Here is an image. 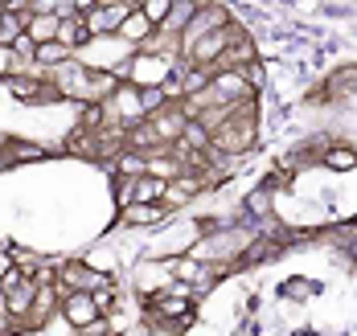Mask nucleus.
<instances>
[{"instance_id":"4","label":"nucleus","mask_w":357,"mask_h":336,"mask_svg":"<svg viewBox=\"0 0 357 336\" xmlns=\"http://www.w3.org/2000/svg\"><path fill=\"white\" fill-rule=\"evenodd\" d=\"M173 218L160 201L156 205H144V201H132V205H123V209H115V225L111 230H156V225H165Z\"/></svg>"},{"instance_id":"30","label":"nucleus","mask_w":357,"mask_h":336,"mask_svg":"<svg viewBox=\"0 0 357 336\" xmlns=\"http://www.w3.org/2000/svg\"><path fill=\"white\" fill-rule=\"evenodd\" d=\"M280 4H291V8H308V4H317V0H280Z\"/></svg>"},{"instance_id":"10","label":"nucleus","mask_w":357,"mask_h":336,"mask_svg":"<svg viewBox=\"0 0 357 336\" xmlns=\"http://www.w3.org/2000/svg\"><path fill=\"white\" fill-rule=\"evenodd\" d=\"M144 173L148 177H156V181H177V177H185V164L177 160V152L173 148H156V152H148L144 156Z\"/></svg>"},{"instance_id":"5","label":"nucleus","mask_w":357,"mask_h":336,"mask_svg":"<svg viewBox=\"0 0 357 336\" xmlns=\"http://www.w3.org/2000/svg\"><path fill=\"white\" fill-rule=\"evenodd\" d=\"M103 312L95 307V296L91 291H70V296H62V307H58V320L70 328V333H82L86 324H95Z\"/></svg>"},{"instance_id":"11","label":"nucleus","mask_w":357,"mask_h":336,"mask_svg":"<svg viewBox=\"0 0 357 336\" xmlns=\"http://www.w3.org/2000/svg\"><path fill=\"white\" fill-rule=\"evenodd\" d=\"M4 152H8L13 168H21V164H37V160L50 156L45 140H25V136H8V140H4Z\"/></svg>"},{"instance_id":"15","label":"nucleus","mask_w":357,"mask_h":336,"mask_svg":"<svg viewBox=\"0 0 357 336\" xmlns=\"http://www.w3.org/2000/svg\"><path fill=\"white\" fill-rule=\"evenodd\" d=\"M238 209H243L247 218H275V193H267L263 185H250Z\"/></svg>"},{"instance_id":"35","label":"nucleus","mask_w":357,"mask_h":336,"mask_svg":"<svg viewBox=\"0 0 357 336\" xmlns=\"http://www.w3.org/2000/svg\"><path fill=\"white\" fill-rule=\"evenodd\" d=\"M354 152H357V144H354Z\"/></svg>"},{"instance_id":"29","label":"nucleus","mask_w":357,"mask_h":336,"mask_svg":"<svg viewBox=\"0 0 357 336\" xmlns=\"http://www.w3.org/2000/svg\"><path fill=\"white\" fill-rule=\"evenodd\" d=\"M4 173H13V160H8V152H4V144H0V177Z\"/></svg>"},{"instance_id":"7","label":"nucleus","mask_w":357,"mask_h":336,"mask_svg":"<svg viewBox=\"0 0 357 336\" xmlns=\"http://www.w3.org/2000/svg\"><path fill=\"white\" fill-rule=\"evenodd\" d=\"M128 13H132V4H99V8H95V13H86L82 21H86L91 38H115Z\"/></svg>"},{"instance_id":"12","label":"nucleus","mask_w":357,"mask_h":336,"mask_svg":"<svg viewBox=\"0 0 357 336\" xmlns=\"http://www.w3.org/2000/svg\"><path fill=\"white\" fill-rule=\"evenodd\" d=\"M321 168L324 173H337V177H349L357 168V152L354 144H345V140H337V144H328L321 152Z\"/></svg>"},{"instance_id":"17","label":"nucleus","mask_w":357,"mask_h":336,"mask_svg":"<svg viewBox=\"0 0 357 336\" xmlns=\"http://www.w3.org/2000/svg\"><path fill=\"white\" fill-rule=\"evenodd\" d=\"M74 54L62 45V41H45V45H37L33 49V62H37V74L45 78L54 66H62V62H70Z\"/></svg>"},{"instance_id":"3","label":"nucleus","mask_w":357,"mask_h":336,"mask_svg":"<svg viewBox=\"0 0 357 336\" xmlns=\"http://www.w3.org/2000/svg\"><path fill=\"white\" fill-rule=\"evenodd\" d=\"M230 21H234V13H230L222 0H206V4L193 13V21L181 29V38H177V41H181V49H189V45H193L197 38L214 33V29H222V25H230Z\"/></svg>"},{"instance_id":"28","label":"nucleus","mask_w":357,"mask_h":336,"mask_svg":"<svg viewBox=\"0 0 357 336\" xmlns=\"http://www.w3.org/2000/svg\"><path fill=\"white\" fill-rule=\"evenodd\" d=\"M74 4V13H78V17H86V13H95V8H99V0H70Z\"/></svg>"},{"instance_id":"18","label":"nucleus","mask_w":357,"mask_h":336,"mask_svg":"<svg viewBox=\"0 0 357 336\" xmlns=\"http://www.w3.org/2000/svg\"><path fill=\"white\" fill-rule=\"evenodd\" d=\"M25 25H29V8H4L0 13V45H13L25 33Z\"/></svg>"},{"instance_id":"6","label":"nucleus","mask_w":357,"mask_h":336,"mask_svg":"<svg viewBox=\"0 0 357 336\" xmlns=\"http://www.w3.org/2000/svg\"><path fill=\"white\" fill-rule=\"evenodd\" d=\"M148 123H152V131H156L160 144H177L181 131H185V123H189V111H185L181 103H165L156 115H148Z\"/></svg>"},{"instance_id":"23","label":"nucleus","mask_w":357,"mask_h":336,"mask_svg":"<svg viewBox=\"0 0 357 336\" xmlns=\"http://www.w3.org/2000/svg\"><path fill=\"white\" fill-rule=\"evenodd\" d=\"M111 201H115V209L132 205V201H136V181H128V177H111Z\"/></svg>"},{"instance_id":"25","label":"nucleus","mask_w":357,"mask_h":336,"mask_svg":"<svg viewBox=\"0 0 357 336\" xmlns=\"http://www.w3.org/2000/svg\"><path fill=\"white\" fill-rule=\"evenodd\" d=\"M169 8H173V0H144V4H140V13L148 17V21H152V25H156V29L165 25V17H169Z\"/></svg>"},{"instance_id":"14","label":"nucleus","mask_w":357,"mask_h":336,"mask_svg":"<svg viewBox=\"0 0 357 336\" xmlns=\"http://www.w3.org/2000/svg\"><path fill=\"white\" fill-rule=\"evenodd\" d=\"M119 38L128 41V45H136V49H140V45H148V41L156 38V25L144 17L140 8H132V13L123 17V25H119Z\"/></svg>"},{"instance_id":"31","label":"nucleus","mask_w":357,"mask_h":336,"mask_svg":"<svg viewBox=\"0 0 357 336\" xmlns=\"http://www.w3.org/2000/svg\"><path fill=\"white\" fill-rule=\"evenodd\" d=\"M99 4H128V0H99Z\"/></svg>"},{"instance_id":"9","label":"nucleus","mask_w":357,"mask_h":336,"mask_svg":"<svg viewBox=\"0 0 357 336\" xmlns=\"http://www.w3.org/2000/svg\"><path fill=\"white\" fill-rule=\"evenodd\" d=\"M197 197H202V189H197V181L185 173V177H177V181H169V185H165V197H160V205H165L169 214H185V209H189Z\"/></svg>"},{"instance_id":"19","label":"nucleus","mask_w":357,"mask_h":336,"mask_svg":"<svg viewBox=\"0 0 357 336\" xmlns=\"http://www.w3.org/2000/svg\"><path fill=\"white\" fill-rule=\"evenodd\" d=\"M58 41H62L70 54H78V49L91 41V29H86V21H82V17H70V21H62V25H58Z\"/></svg>"},{"instance_id":"24","label":"nucleus","mask_w":357,"mask_h":336,"mask_svg":"<svg viewBox=\"0 0 357 336\" xmlns=\"http://www.w3.org/2000/svg\"><path fill=\"white\" fill-rule=\"evenodd\" d=\"M165 103H169V99H165V90H160V86H140V107H144V119H148V115H156L160 107H165Z\"/></svg>"},{"instance_id":"21","label":"nucleus","mask_w":357,"mask_h":336,"mask_svg":"<svg viewBox=\"0 0 357 336\" xmlns=\"http://www.w3.org/2000/svg\"><path fill=\"white\" fill-rule=\"evenodd\" d=\"M144 152H132V148H123L115 160H111V173L115 177H128V181H136V177H144Z\"/></svg>"},{"instance_id":"22","label":"nucleus","mask_w":357,"mask_h":336,"mask_svg":"<svg viewBox=\"0 0 357 336\" xmlns=\"http://www.w3.org/2000/svg\"><path fill=\"white\" fill-rule=\"evenodd\" d=\"M165 185L169 181H156V177H136V201H144V205H156L160 197H165Z\"/></svg>"},{"instance_id":"27","label":"nucleus","mask_w":357,"mask_h":336,"mask_svg":"<svg viewBox=\"0 0 357 336\" xmlns=\"http://www.w3.org/2000/svg\"><path fill=\"white\" fill-rule=\"evenodd\" d=\"M0 336H17V320L8 312H0Z\"/></svg>"},{"instance_id":"32","label":"nucleus","mask_w":357,"mask_h":336,"mask_svg":"<svg viewBox=\"0 0 357 336\" xmlns=\"http://www.w3.org/2000/svg\"><path fill=\"white\" fill-rule=\"evenodd\" d=\"M349 222H354V225H357V209H354V214H349Z\"/></svg>"},{"instance_id":"2","label":"nucleus","mask_w":357,"mask_h":336,"mask_svg":"<svg viewBox=\"0 0 357 336\" xmlns=\"http://www.w3.org/2000/svg\"><path fill=\"white\" fill-rule=\"evenodd\" d=\"M45 78H50V82L58 86L62 103H74V107H86V82H91V66H82L78 58H70V62L54 66V70H50Z\"/></svg>"},{"instance_id":"1","label":"nucleus","mask_w":357,"mask_h":336,"mask_svg":"<svg viewBox=\"0 0 357 336\" xmlns=\"http://www.w3.org/2000/svg\"><path fill=\"white\" fill-rule=\"evenodd\" d=\"M234 29H238V21H230V25H222L214 33H206V38H197L189 49H181V58L189 62V66H202V70H218V62H222V54H226V45L234 38Z\"/></svg>"},{"instance_id":"34","label":"nucleus","mask_w":357,"mask_h":336,"mask_svg":"<svg viewBox=\"0 0 357 336\" xmlns=\"http://www.w3.org/2000/svg\"><path fill=\"white\" fill-rule=\"evenodd\" d=\"M0 13H4V4H0Z\"/></svg>"},{"instance_id":"16","label":"nucleus","mask_w":357,"mask_h":336,"mask_svg":"<svg viewBox=\"0 0 357 336\" xmlns=\"http://www.w3.org/2000/svg\"><path fill=\"white\" fill-rule=\"evenodd\" d=\"M33 291H37V283L33 279H25V283H17L13 291H4V303H8V316L21 324L25 316H29V307H33Z\"/></svg>"},{"instance_id":"13","label":"nucleus","mask_w":357,"mask_h":336,"mask_svg":"<svg viewBox=\"0 0 357 336\" xmlns=\"http://www.w3.org/2000/svg\"><path fill=\"white\" fill-rule=\"evenodd\" d=\"M17 103H25V107H37V99H41V86H45V78L41 74H13L0 82Z\"/></svg>"},{"instance_id":"20","label":"nucleus","mask_w":357,"mask_h":336,"mask_svg":"<svg viewBox=\"0 0 357 336\" xmlns=\"http://www.w3.org/2000/svg\"><path fill=\"white\" fill-rule=\"evenodd\" d=\"M58 17H45V13H29V25H25V33L33 38V45H45V41H58Z\"/></svg>"},{"instance_id":"33","label":"nucleus","mask_w":357,"mask_h":336,"mask_svg":"<svg viewBox=\"0 0 357 336\" xmlns=\"http://www.w3.org/2000/svg\"><path fill=\"white\" fill-rule=\"evenodd\" d=\"M0 4H4V8H8V4H13V0H0Z\"/></svg>"},{"instance_id":"26","label":"nucleus","mask_w":357,"mask_h":336,"mask_svg":"<svg viewBox=\"0 0 357 336\" xmlns=\"http://www.w3.org/2000/svg\"><path fill=\"white\" fill-rule=\"evenodd\" d=\"M66 0H29V13H45V17H58V8H62Z\"/></svg>"},{"instance_id":"8","label":"nucleus","mask_w":357,"mask_h":336,"mask_svg":"<svg viewBox=\"0 0 357 336\" xmlns=\"http://www.w3.org/2000/svg\"><path fill=\"white\" fill-rule=\"evenodd\" d=\"M324 90L333 95V103H337V107H349V103H357V66H354V62L333 66V70H328V78H324Z\"/></svg>"}]
</instances>
